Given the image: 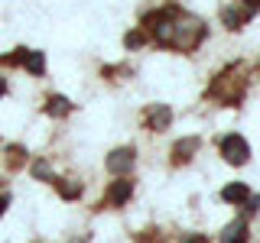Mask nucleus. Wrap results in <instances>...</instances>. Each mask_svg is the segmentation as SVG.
Listing matches in <instances>:
<instances>
[{"mask_svg": "<svg viewBox=\"0 0 260 243\" xmlns=\"http://www.w3.org/2000/svg\"><path fill=\"white\" fill-rule=\"evenodd\" d=\"M4 208H7V198H0V214H4Z\"/></svg>", "mask_w": 260, "mask_h": 243, "instance_id": "13", "label": "nucleus"}, {"mask_svg": "<svg viewBox=\"0 0 260 243\" xmlns=\"http://www.w3.org/2000/svg\"><path fill=\"white\" fill-rule=\"evenodd\" d=\"M127 198H130V182H117V185L111 188V194H108L111 205H124Z\"/></svg>", "mask_w": 260, "mask_h": 243, "instance_id": "7", "label": "nucleus"}, {"mask_svg": "<svg viewBox=\"0 0 260 243\" xmlns=\"http://www.w3.org/2000/svg\"><path fill=\"white\" fill-rule=\"evenodd\" d=\"M0 94H4V78H0Z\"/></svg>", "mask_w": 260, "mask_h": 243, "instance_id": "14", "label": "nucleus"}, {"mask_svg": "<svg viewBox=\"0 0 260 243\" xmlns=\"http://www.w3.org/2000/svg\"><path fill=\"white\" fill-rule=\"evenodd\" d=\"M221 240L224 243H244V240H247V224H244V221H231L221 230Z\"/></svg>", "mask_w": 260, "mask_h": 243, "instance_id": "5", "label": "nucleus"}, {"mask_svg": "<svg viewBox=\"0 0 260 243\" xmlns=\"http://www.w3.org/2000/svg\"><path fill=\"white\" fill-rule=\"evenodd\" d=\"M32 172L43 178V175H49V166H46V162H36V169H32Z\"/></svg>", "mask_w": 260, "mask_h": 243, "instance_id": "11", "label": "nucleus"}, {"mask_svg": "<svg viewBox=\"0 0 260 243\" xmlns=\"http://www.w3.org/2000/svg\"><path fill=\"white\" fill-rule=\"evenodd\" d=\"M65 110H69V101H65V97H52V101H49V113H52V117H62Z\"/></svg>", "mask_w": 260, "mask_h": 243, "instance_id": "10", "label": "nucleus"}, {"mask_svg": "<svg viewBox=\"0 0 260 243\" xmlns=\"http://www.w3.org/2000/svg\"><path fill=\"white\" fill-rule=\"evenodd\" d=\"M195 149H199V140H195V136H192V140H182V143H176V156H179V159H189Z\"/></svg>", "mask_w": 260, "mask_h": 243, "instance_id": "9", "label": "nucleus"}, {"mask_svg": "<svg viewBox=\"0 0 260 243\" xmlns=\"http://www.w3.org/2000/svg\"><path fill=\"white\" fill-rule=\"evenodd\" d=\"M199 39H202V23H199V20H192V16H185V20L176 26V32H173V43H176V46H182V49L195 46Z\"/></svg>", "mask_w": 260, "mask_h": 243, "instance_id": "2", "label": "nucleus"}, {"mask_svg": "<svg viewBox=\"0 0 260 243\" xmlns=\"http://www.w3.org/2000/svg\"><path fill=\"white\" fill-rule=\"evenodd\" d=\"M130 166H134V152L130 149H114L111 152V159H108V169L114 175H120V172H130Z\"/></svg>", "mask_w": 260, "mask_h": 243, "instance_id": "4", "label": "nucleus"}, {"mask_svg": "<svg viewBox=\"0 0 260 243\" xmlns=\"http://www.w3.org/2000/svg\"><path fill=\"white\" fill-rule=\"evenodd\" d=\"M244 4H247V7H260V0H244Z\"/></svg>", "mask_w": 260, "mask_h": 243, "instance_id": "12", "label": "nucleus"}, {"mask_svg": "<svg viewBox=\"0 0 260 243\" xmlns=\"http://www.w3.org/2000/svg\"><path fill=\"white\" fill-rule=\"evenodd\" d=\"M189 243H205V240H189Z\"/></svg>", "mask_w": 260, "mask_h": 243, "instance_id": "15", "label": "nucleus"}, {"mask_svg": "<svg viewBox=\"0 0 260 243\" xmlns=\"http://www.w3.org/2000/svg\"><path fill=\"white\" fill-rule=\"evenodd\" d=\"M221 198L224 201H231V205H241V201H247L250 198V188L244 182H234V185H228V188L221 191Z\"/></svg>", "mask_w": 260, "mask_h": 243, "instance_id": "6", "label": "nucleus"}, {"mask_svg": "<svg viewBox=\"0 0 260 243\" xmlns=\"http://www.w3.org/2000/svg\"><path fill=\"white\" fill-rule=\"evenodd\" d=\"M23 62H26V68L32 71V75H43V68H46L43 52H26V55H23Z\"/></svg>", "mask_w": 260, "mask_h": 243, "instance_id": "8", "label": "nucleus"}, {"mask_svg": "<svg viewBox=\"0 0 260 243\" xmlns=\"http://www.w3.org/2000/svg\"><path fill=\"white\" fill-rule=\"evenodd\" d=\"M143 117H146V124H150V130H166L173 124V110H169L166 104H150Z\"/></svg>", "mask_w": 260, "mask_h": 243, "instance_id": "3", "label": "nucleus"}, {"mask_svg": "<svg viewBox=\"0 0 260 243\" xmlns=\"http://www.w3.org/2000/svg\"><path fill=\"white\" fill-rule=\"evenodd\" d=\"M218 146H221V156L231 162V166H244L247 156H250V146L244 143V136H238V133H228Z\"/></svg>", "mask_w": 260, "mask_h": 243, "instance_id": "1", "label": "nucleus"}]
</instances>
